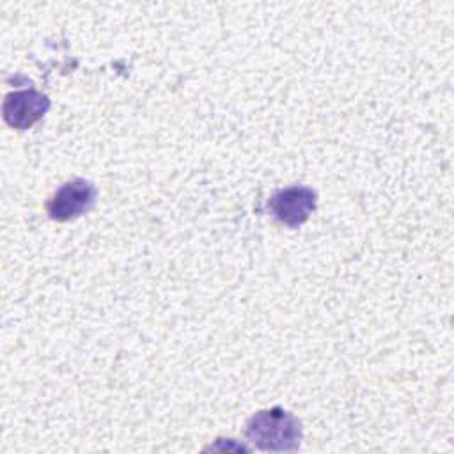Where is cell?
I'll return each instance as SVG.
<instances>
[{"label":"cell","instance_id":"2","mask_svg":"<svg viewBox=\"0 0 454 454\" xmlns=\"http://www.w3.org/2000/svg\"><path fill=\"white\" fill-rule=\"evenodd\" d=\"M96 200V186L82 177L64 183L48 200V216L55 222H67L78 218L92 207Z\"/></svg>","mask_w":454,"mask_h":454},{"label":"cell","instance_id":"1","mask_svg":"<svg viewBox=\"0 0 454 454\" xmlns=\"http://www.w3.org/2000/svg\"><path fill=\"white\" fill-rule=\"evenodd\" d=\"M245 434L261 450H296L301 442V424L294 415L275 406L252 415Z\"/></svg>","mask_w":454,"mask_h":454},{"label":"cell","instance_id":"3","mask_svg":"<svg viewBox=\"0 0 454 454\" xmlns=\"http://www.w3.org/2000/svg\"><path fill=\"white\" fill-rule=\"evenodd\" d=\"M316 209V192L309 186H289L277 190L268 200V211L284 225L298 227Z\"/></svg>","mask_w":454,"mask_h":454},{"label":"cell","instance_id":"4","mask_svg":"<svg viewBox=\"0 0 454 454\" xmlns=\"http://www.w3.org/2000/svg\"><path fill=\"white\" fill-rule=\"evenodd\" d=\"M50 108L48 96L35 89L14 90L5 96L4 121L16 129H27L35 124Z\"/></svg>","mask_w":454,"mask_h":454}]
</instances>
